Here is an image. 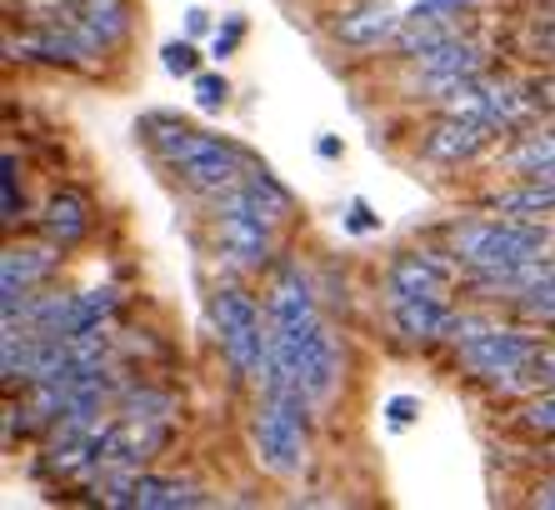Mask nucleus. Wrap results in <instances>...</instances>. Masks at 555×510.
I'll list each match as a JSON object with an SVG mask.
<instances>
[{"mask_svg": "<svg viewBox=\"0 0 555 510\" xmlns=\"http://www.w3.org/2000/svg\"><path fill=\"white\" fill-rule=\"evenodd\" d=\"M336 36L346 40V46H356V51H371V46H380V40L401 36V15L386 11V5H361V11L340 15Z\"/></svg>", "mask_w": 555, "mask_h": 510, "instance_id": "nucleus-16", "label": "nucleus"}, {"mask_svg": "<svg viewBox=\"0 0 555 510\" xmlns=\"http://www.w3.org/2000/svg\"><path fill=\"white\" fill-rule=\"evenodd\" d=\"M271 226L275 220L250 201L246 186H231L216 205V241L220 255L231 260L235 270H260L271 260Z\"/></svg>", "mask_w": 555, "mask_h": 510, "instance_id": "nucleus-5", "label": "nucleus"}, {"mask_svg": "<svg viewBox=\"0 0 555 510\" xmlns=\"http://www.w3.org/2000/svg\"><path fill=\"white\" fill-rule=\"evenodd\" d=\"M541 46L555 55V21H545V26H541Z\"/></svg>", "mask_w": 555, "mask_h": 510, "instance_id": "nucleus-31", "label": "nucleus"}, {"mask_svg": "<svg viewBox=\"0 0 555 510\" xmlns=\"http://www.w3.org/2000/svg\"><path fill=\"white\" fill-rule=\"evenodd\" d=\"M130 506L191 510V506H206V490H195V485H185V481H166V475H130Z\"/></svg>", "mask_w": 555, "mask_h": 510, "instance_id": "nucleus-15", "label": "nucleus"}, {"mask_svg": "<svg viewBox=\"0 0 555 510\" xmlns=\"http://www.w3.org/2000/svg\"><path fill=\"white\" fill-rule=\"evenodd\" d=\"M306 391H266V406L256 416V450L275 475H296L306 466Z\"/></svg>", "mask_w": 555, "mask_h": 510, "instance_id": "nucleus-4", "label": "nucleus"}, {"mask_svg": "<svg viewBox=\"0 0 555 510\" xmlns=\"http://www.w3.org/2000/svg\"><path fill=\"white\" fill-rule=\"evenodd\" d=\"M415 410H421V406H415L411 396H396V400L386 406V416H390V425H396V431H405V425L415 421Z\"/></svg>", "mask_w": 555, "mask_h": 510, "instance_id": "nucleus-26", "label": "nucleus"}, {"mask_svg": "<svg viewBox=\"0 0 555 510\" xmlns=\"http://www.w3.org/2000/svg\"><path fill=\"white\" fill-rule=\"evenodd\" d=\"M511 166L526 170V176H541V170H551V166H555V130L526 136V141L511 151Z\"/></svg>", "mask_w": 555, "mask_h": 510, "instance_id": "nucleus-19", "label": "nucleus"}, {"mask_svg": "<svg viewBox=\"0 0 555 510\" xmlns=\"http://www.w3.org/2000/svg\"><path fill=\"white\" fill-rule=\"evenodd\" d=\"M526 316H541V320H555V266H541V276L516 295Z\"/></svg>", "mask_w": 555, "mask_h": 510, "instance_id": "nucleus-20", "label": "nucleus"}, {"mask_svg": "<svg viewBox=\"0 0 555 510\" xmlns=\"http://www.w3.org/2000/svg\"><path fill=\"white\" fill-rule=\"evenodd\" d=\"M535 506H541V510H555V485H541V490H535Z\"/></svg>", "mask_w": 555, "mask_h": 510, "instance_id": "nucleus-29", "label": "nucleus"}, {"mask_svg": "<svg viewBox=\"0 0 555 510\" xmlns=\"http://www.w3.org/2000/svg\"><path fill=\"white\" fill-rule=\"evenodd\" d=\"M551 460H555V446H551Z\"/></svg>", "mask_w": 555, "mask_h": 510, "instance_id": "nucleus-35", "label": "nucleus"}, {"mask_svg": "<svg viewBox=\"0 0 555 510\" xmlns=\"http://www.w3.org/2000/svg\"><path fill=\"white\" fill-rule=\"evenodd\" d=\"M491 136L495 130L486 120H476V115H446L426 136V155H436V161H470L476 151H486Z\"/></svg>", "mask_w": 555, "mask_h": 510, "instance_id": "nucleus-12", "label": "nucleus"}, {"mask_svg": "<svg viewBox=\"0 0 555 510\" xmlns=\"http://www.w3.org/2000/svg\"><path fill=\"white\" fill-rule=\"evenodd\" d=\"M271 366L260 375L266 391H306L310 400H325L336 391L340 375V350L336 335L325 331V320L315 316L310 285L296 270H285L271 291Z\"/></svg>", "mask_w": 555, "mask_h": 510, "instance_id": "nucleus-1", "label": "nucleus"}, {"mask_svg": "<svg viewBox=\"0 0 555 510\" xmlns=\"http://www.w3.org/2000/svg\"><path fill=\"white\" fill-rule=\"evenodd\" d=\"M5 176H0V205H5V220L21 216V180H15V155H5Z\"/></svg>", "mask_w": 555, "mask_h": 510, "instance_id": "nucleus-22", "label": "nucleus"}, {"mask_svg": "<svg viewBox=\"0 0 555 510\" xmlns=\"http://www.w3.org/2000/svg\"><path fill=\"white\" fill-rule=\"evenodd\" d=\"M210 316H216V335H220L225 360H231L246 381H260L266 366H271V320H260V310L250 306V295H241L235 285L216 291Z\"/></svg>", "mask_w": 555, "mask_h": 510, "instance_id": "nucleus-3", "label": "nucleus"}, {"mask_svg": "<svg viewBox=\"0 0 555 510\" xmlns=\"http://www.w3.org/2000/svg\"><path fill=\"white\" fill-rule=\"evenodd\" d=\"M390 316L401 326L405 341H440L446 331H455V316L451 306L436 295H401V301H390Z\"/></svg>", "mask_w": 555, "mask_h": 510, "instance_id": "nucleus-11", "label": "nucleus"}, {"mask_svg": "<svg viewBox=\"0 0 555 510\" xmlns=\"http://www.w3.org/2000/svg\"><path fill=\"white\" fill-rule=\"evenodd\" d=\"M166 166L176 170L185 186H195V191L225 195L231 186H241V176H246V155L235 151V145L216 141V136L191 130V136H185V141L166 155Z\"/></svg>", "mask_w": 555, "mask_h": 510, "instance_id": "nucleus-6", "label": "nucleus"}, {"mask_svg": "<svg viewBox=\"0 0 555 510\" xmlns=\"http://www.w3.org/2000/svg\"><path fill=\"white\" fill-rule=\"evenodd\" d=\"M495 211L501 216H541V211H555V186L541 176H530V186H516V191L495 195Z\"/></svg>", "mask_w": 555, "mask_h": 510, "instance_id": "nucleus-17", "label": "nucleus"}, {"mask_svg": "<svg viewBox=\"0 0 555 510\" xmlns=\"http://www.w3.org/2000/svg\"><path fill=\"white\" fill-rule=\"evenodd\" d=\"M541 245L545 230L530 226L520 216H495V220H470L455 230V255L476 270L486 285L501 291H526L541 276Z\"/></svg>", "mask_w": 555, "mask_h": 510, "instance_id": "nucleus-2", "label": "nucleus"}, {"mask_svg": "<svg viewBox=\"0 0 555 510\" xmlns=\"http://www.w3.org/2000/svg\"><path fill=\"white\" fill-rule=\"evenodd\" d=\"M545 101H551V105H555V76H551V80H545Z\"/></svg>", "mask_w": 555, "mask_h": 510, "instance_id": "nucleus-32", "label": "nucleus"}, {"mask_svg": "<svg viewBox=\"0 0 555 510\" xmlns=\"http://www.w3.org/2000/svg\"><path fill=\"white\" fill-rule=\"evenodd\" d=\"M46 241L61 245V251H70V245L86 241V230H91V205L80 201L76 191H61L51 195V205H46Z\"/></svg>", "mask_w": 555, "mask_h": 510, "instance_id": "nucleus-14", "label": "nucleus"}, {"mask_svg": "<svg viewBox=\"0 0 555 510\" xmlns=\"http://www.w3.org/2000/svg\"><path fill=\"white\" fill-rule=\"evenodd\" d=\"M195 105H201V111H220V105H225V80L195 76Z\"/></svg>", "mask_w": 555, "mask_h": 510, "instance_id": "nucleus-23", "label": "nucleus"}, {"mask_svg": "<svg viewBox=\"0 0 555 510\" xmlns=\"http://www.w3.org/2000/svg\"><path fill=\"white\" fill-rule=\"evenodd\" d=\"M545 21H555V0H545Z\"/></svg>", "mask_w": 555, "mask_h": 510, "instance_id": "nucleus-33", "label": "nucleus"}, {"mask_svg": "<svg viewBox=\"0 0 555 510\" xmlns=\"http://www.w3.org/2000/svg\"><path fill=\"white\" fill-rule=\"evenodd\" d=\"M185 26H191V36H201L206 30V11H185Z\"/></svg>", "mask_w": 555, "mask_h": 510, "instance_id": "nucleus-30", "label": "nucleus"}, {"mask_svg": "<svg viewBox=\"0 0 555 510\" xmlns=\"http://www.w3.org/2000/svg\"><path fill=\"white\" fill-rule=\"evenodd\" d=\"M130 30V5L126 0H80L70 11V36H76L80 51H116Z\"/></svg>", "mask_w": 555, "mask_h": 510, "instance_id": "nucleus-8", "label": "nucleus"}, {"mask_svg": "<svg viewBox=\"0 0 555 510\" xmlns=\"http://www.w3.org/2000/svg\"><path fill=\"white\" fill-rule=\"evenodd\" d=\"M55 255L51 251H5V260H0V295H5V320L21 310L26 316L30 310V291H36L46 276H51Z\"/></svg>", "mask_w": 555, "mask_h": 510, "instance_id": "nucleus-9", "label": "nucleus"}, {"mask_svg": "<svg viewBox=\"0 0 555 510\" xmlns=\"http://www.w3.org/2000/svg\"><path fill=\"white\" fill-rule=\"evenodd\" d=\"M160 55H166L170 76H195V71H201V55H195V46H185V40H170Z\"/></svg>", "mask_w": 555, "mask_h": 510, "instance_id": "nucleus-21", "label": "nucleus"}, {"mask_svg": "<svg viewBox=\"0 0 555 510\" xmlns=\"http://www.w3.org/2000/svg\"><path fill=\"white\" fill-rule=\"evenodd\" d=\"M415 65H421V76H426L436 90H451V86H461V80L480 76V55L455 36L436 40L426 51H415Z\"/></svg>", "mask_w": 555, "mask_h": 510, "instance_id": "nucleus-10", "label": "nucleus"}, {"mask_svg": "<svg viewBox=\"0 0 555 510\" xmlns=\"http://www.w3.org/2000/svg\"><path fill=\"white\" fill-rule=\"evenodd\" d=\"M446 281H451V266L436 260V255H426V251L401 255L386 276L390 301H401V295H436V291H446Z\"/></svg>", "mask_w": 555, "mask_h": 510, "instance_id": "nucleus-13", "label": "nucleus"}, {"mask_svg": "<svg viewBox=\"0 0 555 510\" xmlns=\"http://www.w3.org/2000/svg\"><path fill=\"white\" fill-rule=\"evenodd\" d=\"M315 151L331 161V155H340V141H336V136H321V141H315Z\"/></svg>", "mask_w": 555, "mask_h": 510, "instance_id": "nucleus-28", "label": "nucleus"}, {"mask_svg": "<svg viewBox=\"0 0 555 510\" xmlns=\"http://www.w3.org/2000/svg\"><path fill=\"white\" fill-rule=\"evenodd\" d=\"M241 36H246V21H241V15H231V21L216 30V46H210V55H220V61H225V55L241 46Z\"/></svg>", "mask_w": 555, "mask_h": 510, "instance_id": "nucleus-25", "label": "nucleus"}, {"mask_svg": "<svg viewBox=\"0 0 555 510\" xmlns=\"http://www.w3.org/2000/svg\"><path fill=\"white\" fill-rule=\"evenodd\" d=\"M541 356V345H535V335L526 331H501V326H486V331L476 335H461V360L476 375H486V381L495 385H511L520 381V370H530V360Z\"/></svg>", "mask_w": 555, "mask_h": 510, "instance_id": "nucleus-7", "label": "nucleus"}, {"mask_svg": "<svg viewBox=\"0 0 555 510\" xmlns=\"http://www.w3.org/2000/svg\"><path fill=\"white\" fill-rule=\"evenodd\" d=\"M346 226L356 230V235H365V230H375L371 205H365V201H350V211H346Z\"/></svg>", "mask_w": 555, "mask_h": 510, "instance_id": "nucleus-27", "label": "nucleus"}, {"mask_svg": "<svg viewBox=\"0 0 555 510\" xmlns=\"http://www.w3.org/2000/svg\"><path fill=\"white\" fill-rule=\"evenodd\" d=\"M241 186H246L250 201H256L271 220H285V216H291V191H285L281 180L266 176V170H246V176H241Z\"/></svg>", "mask_w": 555, "mask_h": 510, "instance_id": "nucleus-18", "label": "nucleus"}, {"mask_svg": "<svg viewBox=\"0 0 555 510\" xmlns=\"http://www.w3.org/2000/svg\"><path fill=\"white\" fill-rule=\"evenodd\" d=\"M36 5H55V0H36Z\"/></svg>", "mask_w": 555, "mask_h": 510, "instance_id": "nucleus-34", "label": "nucleus"}, {"mask_svg": "<svg viewBox=\"0 0 555 510\" xmlns=\"http://www.w3.org/2000/svg\"><path fill=\"white\" fill-rule=\"evenodd\" d=\"M526 425H530V431L555 435V391H551V396H541V400H530V406H526Z\"/></svg>", "mask_w": 555, "mask_h": 510, "instance_id": "nucleus-24", "label": "nucleus"}]
</instances>
